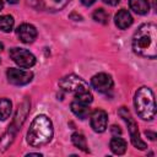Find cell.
Wrapping results in <instances>:
<instances>
[{
  "label": "cell",
  "mask_w": 157,
  "mask_h": 157,
  "mask_svg": "<svg viewBox=\"0 0 157 157\" xmlns=\"http://www.w3.org/2000/svg\"><path fill=\"white\" fill-rule=\"evenodd\" d=\"M27 156H42L40 153H27Z\"/></svg>",
  "instance_id": "cell-27"
},
{
  "label": "cell",
  "mask_w": 157,
  "mask_h": 157,
  "mask_svg": "<svg viewBox=\"0 0 157 157\" xmlns=\"http://www.w3.org/2000/svg\"><path fill=\"white\" fill-rule=\"evenodd\" d=\"M10 4H17L18 2V0H7Z\"/></svg>",
  "instance_id": "cell-28"
},
{
  "label": "cell",
  "mask_w": 157,
  "mask_h": 157,
  "mask_svg": "<svg viewBox=\"0 0 157 157\" xmlns=\"http://www.w3.org/2000/svg\"><path fill=\"white\" fill-rule=\"evenodd\" d=\"M71 141L72 144L81 151L83 152H88V146H87V141H86V137L80 134V132H74L72 136H71Z\"/></svg>",
  "instance_id": "cell-19"
},
{
  "label": "cell",
  "mask_w": 157,
  "mask_h": 157,
  "mask_svg": "<svg viewBox=\"0 0 157 157\" xmlns=\"http://www.w3.org/2000/svg\"><path fill=\"white\" fill-rule=\"evenodd\" d=\"M118 113H119V115L124 119V121H125L126 125H128V129H129V132H130V137H131L132 145H134L136 148H139V150H145L147 146H146V144L141 140L140 134H139V129H137V124H136V121L134 120V118L131 117V114H130V112L128 110V108L121 107Z\"/></svg>",
  "instance_id": "cell-5"
},
{
  "label": "cell",
  "mask_w": 157,
  "mask_h": 157,
  "mask_svg": "<svg viewBox=\"0 0 157 157\" xmlns=\"http://www.w3.org/2000/svg\"><path fill=\"white\" fill-rule=\"evenodd\" d=\"M134 52L147 59L157 56V27L155 23L141 25L132 37Z\"/></svg>",
  "instance_id": "cell-1"
},
{
  "label": "cell",
  "mask_w": 157,
  "mask_h": 157,
  "mask_svg": "<svg viewBox=\"0 0 157 157\" xmlns=\"http://www.w3.org/2000/svg\"><path fill=\"white\" fill-rule=\"evenodd\" d=\"M92 17H93V20H94L96 22L102 23V25H107V23H108L109 15L105 12V10H103V9H97V10L93 12Z\"/></svg>",
  "instance_id": "cell-21"
},
{
  "label": "cell",
  "mask_w": 157,
  "mask_h": 157,
  "mask_svg": "<svg viewBox=\"0 0 157 157\" xmlns=\"http://www.w3.org/2000/svg\"><path fill=\"white\" fill-rule=\"evenodd\" d=\"M134 104L137 115L144 120H151L155 118L156 114V103H155V96L151 88L142 86L140 87L134 98Z\"/></svg>",
  "instance_id": "cell-3"
},
{
  "label": "cell",
  "mask_w": 157,
  "mask_h": 157,
  "mask_svg": "<svg viewBox=\"0 0 157 157\" xmlns=\"http://www.w3.org/2000/svg\"><path fill=\"white\" fill-rule=\"evenodd\" d=\"M10 58L20 66L29 69L36 64V56L27 49L23 48H12L10 50Z\"/></svg>",
  "instance_id": "cell-6"
},
{
  "label": "cell",
  "mask_w": 157,
  "mask_h": 157,
  "mask_svg": "<svg viewBox=\"0 0 157 157\" xmlns=\"http://www.w3.org/2000/svg\"><path fill=\"white\" fill-rule=\"evenodd\" d=\"M29 108H31V101L28 97H26L17 107V110L15 113V117H13V120H12V124L15 125V128L18 130L22 124L25 123L28 113H29Z\"/></svg>",
  "instance_id": "cell-10"
},
{
  "label": "cell",
  "mask_w": 157,
  "mask_h": 157,
  "mask_svg": "<svg viewBox=\"0 0 157 157\" xmlns=\"http://www.w3.org/2000/svg\"><path fill=\"white\" fill-rule=\"evenodd\" d=\"M13 25H15V21H13L12 16H10V15L0 16V29L2 32H5V33L11 32L13 28Z\"/></svg>",
  "instance_id": "cell-20"
},
{
  "label": "cell",
  "mask_w": 157,
  "mask_h": 157,
  "mask_svg": "<svg viewBox=\"0 0 157 157\" xmlns=\"http://www.w3.org/2000/svg\"><path fill=\"white\" fill-rule=\"evenodd\" d=\"M17 129L15 128V125L11 123L10 124V126H9V129L2 134V136L0 137V151H6L9 147H10V145L13 142V140H15V136H16V134H17Z\"/></svg>",
  "instance_id": "cell-13"
},
{
  "label": "cell",
  "mask_w": 157,
  "mask_h": 157,
  "mask_svg": "<svg viewBox=\"0 0 157 157\" xmlns=\"http://www.w3.org/2000/svg\"><path fill=\"white\" fill-rule=\"evenodd\" d=\"M91 126L96 132H103L108 125V115L102 109H96L91 114Z\"/></svg>",
  "instance_id": "cell-9"
},
{
  "label": "cell",
  "mask_w": 157,
  "mask_h": 157,
  "mask_svg": "<svg viewBox=\"0 0 157 157\" xmlns=\"http://www.w3.org/2000/svg\"><path fill=\"white\" fill-rule=\"evenodd\" d=\"M70 109L71 112L78 117L80 119H86L90 114V108H88V104H83V103H80L77 101H74L71 104H70Z\"/></svg>",
  "instance_id": "cell-14"
},
{
  "label": "cell",
  "mask_w": 157,
  "mask_h": 157,
  "mask_svg": "<svg viewBox=\"0 0 157 157\" xmlns=\"http://www.w3.org/2000/svg\"><path fill=\"white\" fill-rule=\"evenodd\" d=\"M145 134H146V136H148L151 140H155V137H156V134H155V132H151V131H145Z\"/></svg>",
  "instance_id": "cell-26"
},
{
  "label": "cell",
  "mask_w": 157,
  "mask_h": 157,
  "mask_svg": "<svg viewBox=\"0 0 157 157\" xmlns=\"http://www.w3.org/2000/svg\"><path fill=\"white\" fill-rule=\"evenodd\" d=\"M7 80L10 83L16 85V86H23L27 85L32 81L33 78V74L31 71H26V70H21V69H15V67H10L6 72Z\"/></svg>",
  "instance_id": "cell-7"
},
{
  "label": "cell",
  "mask_w": 157,
  "mask_h": 157,
  "mask_svg": "<svg viewBox=\"0 0 157 157\" xmlns=\"http://www.w3.org/2000/svg\"><path fill=\"white\" fill-rule=\"evenodd\" d=\"M75 99L80 103H83V104H91L92 101H93V96L90 91H87V92H83V93H80V94L75 96Z\"/></svg>",
  "instance_id": "cell-22"
},
{
  "label": "cell",
  "mask_w": 157,
  "mask_h": 157,
  "mask_svg": "<svg viewBox=\"0 0 157 157\" xmlns=\"http://www.w3.org/2000/svg\"><path fill=\"white\" fill-rule=\"evenodd\" d=\"M12 110V103L7 98H0V120H6Z\"/></svg>",
  "instance_id": "cell-18"
},
{
  "label": "cell",
  "mask_w": 157,
  "mask_h": 157,
  "mask_svg": "<svg viewBox=\"0 0 157 157\" xmlns=\"http://www.w3.org/2000/svg\"><path fill=\"white\" fill-rule=\"evenodd\" d=\"M94 1H96V0H81V4L85 5V6H90V5H92Z\"/></svg>",
  "instance_id": "cell-25"
},
{
  "label": "cell",
  "mask_w": 157,
  "mask_h": 157,
  "mask_svg": "<svg viewBox=\"0 0 157 157\" xmlns=\"http://www.w3.org/2000/svg\"><path fill=\"white\" fill-rule=\"evenodd\" d=\"M16 33L20 40L23 43H32L37 38V29L34 26L29 23H22L21 26H18Z\"/></svg>",
  "instance_id": "cell-11"
},
{
  "label": "cell",
  "mask_w": 157,
  "mask_h": 157,
  "mask_svg": "<svg viewBox=\"0 0 157 157\" xmlns=\"http://www.w3.org/2000/svg\"><path fill=\"white\" fill-rule=\"evenodd\" d=\"M2 49H4V44H2V43H0V52H1Z\"/></svg>",
  "instance_id": "cell-30"
},
{
  "label": "cell",
  "mask_w": 157,
  "mask_h": 157,
  "mask_svg": "<svg viewBox=\"0 0 157 157\" xmlns=\"http://www.w3.org/2000/svg\"><path fill=\"white\" fill-rule=\"evenodd\" d=\"M69 2H70V0H43L44 7L50 11H60Z\"/></svg>",
  "instance_id": "cell-17"
},
{
  "label": "cell",
  "mask_w": 157,
  "mask_h": 157,
  "mask_svg": "<svg viewBox=\"0 0 157 157\" xmlns=\"http://www.w3.org/2000/svg\"><path fill=\"white\" fill-rule=\"evenodd\" d=\"M91 85L96 91L105 93L113 88V80L108 74L99 72L91 78Z\"/></svg>",
  "instance_id": "cell-8"
},
{
  "label": "cell",
  "mask_w": 157,
  "mask_h": 157,
  "mask_svg": "<svg viewBox=\"0 0 157 157\" xmlns=\"http://www.w3.org/2000/svg\"><path fill=\"white\" fill-rule=\"evenodd\" d=\"M114 22H115V26L119 28V29H126L128 27L131 26L132 23V16L130 15V12L125 9H121L119 10L115 16H114Z\"/></svg>",
  "instance_id": "cell-12"
},
{
  "label": "cell",
  "mask_w": 157,
  "mask_h": 157,
  "mask_svg": "<svg viewBox=\"0 0 157 157\" xmlns=\"http://www.w3.org/2000/svg\"><path fill=\"white\" fill-rule=\"evenodd\" d=\"M53 123L52 120L43 114L37 115L27 132V142L33 147H40L47 145L53 137Z\"/></svg>",
  "instance_id": "cell-2"
},
{
  "label": "cell",
  "mask_w": 157,
  "mask_h": 157,
  "mask_svg": "<svg viewBox=\"0 0 157 157\" xmlns=\"http://www.w3.org/2000/svg\"><path fill=\"white\" fill-rule=\"evenodd\" d=\"M112 132H113L114 135H118V134L120 135V134H121V130L119 129V126H117V125H113V126H112Z\"/></svg>",
  "instance_id": "cell-24"
},
{
  "label": "cell",
  "mask_w": 157,
  "mask_h": 157,
  "mask_svg": "<svg viewBox=\"0 0 157 157\" xmlns=\"http://www.w3.org/2000/svg\"><path fill=\"white\" fill-rule=\"evenodd\" d=\"M59 86H60V88L63 91L69 92V93H72L74 96H77L80 93H83V92L90 91L87 82L83 78H81L80 76L74 75V74L66 75L63 78H60Z\"/></svg>",
  "instance_id": "cell-4"
},
{
  "label": "cell",
  "mask_w": 157,
  "mask_h": 157,
  "mask_svg": "<svg viewBox=\"0 0 157 157\" xmlns=\"http://www.w3.org/2000/svg\"><path fill=\"white\" fill-rule=\"evenodd\" d=\"M129 6L137 15H146L150 10V4L147 0H129Z\"/></svg>",
  "instance_id": "cell-15"
},
{
  "label": "cell",
  "mask_w": 157,
  "mask_h": 157,
  "mask_svg": "<svg viewBox=\"0 0 157 157\" xmlns=\"http://www.w3.org/2000/svg\"><path fill=\"white\" fill-rule=\"evenodd\" d=\"M119 1H120V0H103V2H105V4L110 5V6H115V5H118Z\"/></svg>",
  "instance_id": "cell-23"
},
{
  "label": "cell",
  "mask_w": 157,
  "mask_h": 157,
  "mask_svg": "<svg viewBox=\"0 0 157 157\" xmlns=\"http://www.w3.org/2000/svg\"><path fill=\"white\" fill-rule=\"evenodd\" d=\"M2 7H4V2H2V0H0V11L2 10Z\"/></svg>",
  "instance_id": "cell-29"
},
{
  "label": "cell",
  "mask_w": 157,
  "mask_h": 157,
  "mask_svg": "<svg viewBox=\"0 0 157 157\" xmlns=\"http://www.w3.org/2000/svg\"><path fill=\"white\" fill-rule=\"evenodd\" d=\"M109 147H110V150H112L113 153H115V155H124L125 151H126L128 144H126V141L124 139L118 137V136H114L110 140Z\"/></svg>",
  "instance_id": "cell-16"
}]
</instances>
